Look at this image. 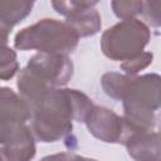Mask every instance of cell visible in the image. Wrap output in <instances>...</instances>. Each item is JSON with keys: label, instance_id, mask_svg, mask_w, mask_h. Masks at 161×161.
<instances>
[{"label": "cell", "instance_id": "3", "mask_svg": "<svg viewBox=\"0 0 161 161\" xmlns=\"http://www.w3.org/2000/svg\"><path fill=\"white\" fill-rule=\"evenodd\" d=\"M0 161H3V160H1V156H0Z\"/></svg>", "mask_w": 161, "mask_h": 161}, {"label": "cell", "instance_id": "1", "mask_svg": "<svg viewBox=\"0 0 161 161\" xmlns=\"http://www.w3.org/2000/svg\"><path fill=\"white\" fill-rule=\"evenodd\" d=\"M28 109L8 88H0V142L10 137L26 119Z\"/></svg>", "mask_w": 161, "mask_h": 161}, {"label": "cell", "instance_id": "2", "mask_svg": "<svg viewBox=\"0 0 161 161\" xmlns=\"http://www.w3.org/2000/svg\"><path fill=\"white\" fill-rule=\"evenodd\" d=\"M5 153L9 161H28L34 155V143L31 136L25 127H19L10 137Z\"/></svg>", "mask_w": 161, "mask_h": 161}]
</instances>
